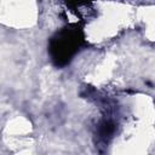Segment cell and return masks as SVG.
Wrapping results in <instances>:
<instances>
[{"mask_svg": "<svg viewBox=\"0 0 155 155\" xmlns=\"http://www.w3.org/2000/svg\"><path fill=\"white\" fill-rule=\"evenodd\" d=\"M79 34L78 30H64L62 31L57 38L52 40L51 51L53 59L57 61V63L68 62L71 57V54L75 52L76 47L79 46Z\"/></svg>", "mask_w": 155, "mask_h": 155, "instance_id": "obj_1", "label": "cell"}]
</instances>
